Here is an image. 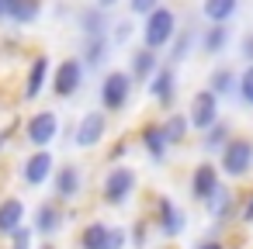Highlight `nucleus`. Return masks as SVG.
<instances>
[{
    "label": "nucleus",
    "instance_id": "obj_16",
    "mask_svg": "<svg viewBox=\"0 0 253 249\" xmlns=\"http://www.w3.org/2000/svg\"><path fill=\"white\" fill-rule=\"evenodd\" d=\"M25 221H28L25 197H0V235L11 239L18 228H25Z\"/></svg>",
    "mask_w": 253,
    "mask_h": 249
},
{
    "label": "nucleus",
    "instance_id": "obj_3",
    "mask_svg": "<svg viewBox=\"0 0 253 249\" xmlns=\"http://www.w3.org/2000/svg\"><path fill=\"white\" fill-rule=\"evenodd\" d=\"M132 87L135 80L128 76V70H108L101 76V87H97V97H101V107L111 114V111H125L128 97H132Z\"/></svg>",
    "mask_w": 253,
    "mask_h": 249
},
{
    "label": "nucleus",
    "instance_id": "obj_39",
    "mask_svg": "<svg viewBox=\"0 0 253 249\" xmlns=\"http://www.w3.org/2000/svg\"><path fill=\"white\" fill-rule=\"evenodd\" d=\"M239 218H243V221H253V190L246 194V204L239 208Z\"/></svg>",
    "mask_w": 253,
    "mask_h": 249
},
{
    "label": "nucleus",
    "instance_id": "obj_44",
    "mask_svg": "<svg viewBox=\"0 0 253 249\" xmlns=\"http://www.w3.org/2000/svg\"><path fill=\"white\" fill-rule=\"evenodd\" d=\"M160 249H173V246H160Z\"/></svg>",
    "mask_w": 253,
    "mask_h": 249
},
{
    "label": "nucleus",
    "instance_id": "obj_36",
    "mask_svg": "<svg viewBox=\"0 0 253 249\" xmlns=\"http://www.w3.org/2000/svg\"><path fill=\"white\" fill-rule=\"evenodd\" d=\"M125 246H128V228L111 225V235H108V246L104 249H125Z\"/></svg>",
    "mask_w": 253,
    "mask_h": 249
},
{
    "label": "nucleus",
    "instance_id": "obj_10",
    "mask_svg": "<svg viewBox=\"0 0 253 249\" xmlns=\"http://www.w3.org/2000/svg\"><path fill=\"white\" fill-rule=\"evenodd\" d=\"M153 228L160 232V235H167V239H177L184 228H187V214L173 204V197H167V194H160V197H153Z\"/></svg>",
    "mask_w": 253,
    "mask_h": 249
},
{
    "label": "nucleus",
    "instance_id": "obj_32",
    "mask_svg": "<svg viewBox=\"0 0 253 249\" xmlns=\"http://www.w3.org/2000/svg\"><path fill=\"white\" fill-rule=\"evenodd\" d=\"M239 104H246V107H253V63L250 66H243V73H239Z\"/></svg>",
    "mask_w": 253,
    "mask_h": 249
},
{
    "label": "nucleus",
    "instance_id": "obj_19",
    "mask_svg": "<svg viewBox=\"0 0 253 249\" xmlns=\"http://www.w3.org/2000/svg\"><path fill=\"white\" fill-rule=\"evenodd\" d=\"M111 35H101V38H80V52L77 59L87 66V70H101L108 59H111Z\"/></svg>",
    "mask_w": 253,
    "mask_h": 249
},
{
    "label": "nucleus",
    "instance_id": "obj_27",
    "mask_svg": "<svg viewBox=\"0 0 253 249\" xmlns=\"http://www.w3.org/2000/svg\"><path fill=\"white\" fill-rule=\"evenodd\" d=\"M42 7H45V0H11V25L18 28H28L42 18Z\"/></svg>",
    "mask_w": 253,
    "mask_h": 249
},
{
    "label": "nucleus",
    "instance_id": "obj_31",
    "mask_svg": "<svg viewBox=\"0 0 253 249\" xmlns=\"http://www.w3.org/2000/svg\"><path fill=\"white\" fill-rule=\"evenodd\" d=\"M128 149H132V139H128V135L115 139V142L104 149V163H108V166H118V163L125 159V152H128Z\"/></svg>",
    "mask_w": 253,
    "mask_h": 249
},
{
    "label": "nucleus",
    "instance_id": "obj_18",
    "mask_svg": "<svg viewBox=\"0 0 253 249\" xmlns=\"http://www.w3.org/2000/svg\"><path fill=\"white\" fill-rule=\"evenodd\" d=\"M45 83H49V56H45V52H39V56H32L28 70H25L21 101H35V97L45 90Z\"/></svg>",
    "mask_w": 253,
    "mask_h": 249
},
{
    "label": "nucleus",
    "instance_id": "obj_25",
    "mask_svg": "<svg viewBox=\"0 0 253 249\" xmlns=\"http://www.w3.org/2000/svg\"><path fill=\"white\" fill-rule=\"evenodd\" d=\"M239 11V0H201V18L208 25H229Z\"/></svg>",
    "mask_w": 253,
    "mask_h": 249
},
{
    "label": "nucleus",
    "instance_id": "obj_35",
    "mask_svg": "<svg viewBox=\"0 0 253 249\" xmlns=\"http://www.w3.org/2000/svg\"><path fill=\"white\" fill-rule=\"evenodd\" d=\"M128 18H149L156 7H163V0H125Z\"/></svg>",
    "mask_w": 253,
    "mask_h": 249
},
{
    "label": "nucleus",
    "instance_id": "obj_11",
    "mask_svg": "<svg viewBox=\"0 0 253 249\" xmlns=\"http://www.w3.org/2000/svg\"><path fill=\"white\" fill-rule=\"evenodd\" d=\"M66 204L63 201H56V197H45V201H39L35 204V211H32V228H35V235L39 239H52L63 225H66Z\"/></svg>",
    "mask_w": 253,
    "mask_h": 249
},
{
    "label": "nucleus",
    "instance_id": "obj_34",
    "mask_svg": "<svg viewBox=\"0 0 253 249\" xmlns=\"http://www.w3.org/2000/svg\"><path fill=\"white\" fill-rule=\"evenodd\" d=\"M35 228L32 225H25V228H18L11 239H7V249H35Z\"/></svg>",
    "mask_w": 253,
    "mask_h": 249
},
{
    "label": "nucleus",
    "instance_id": "obj_37",
    "mask_svg": "<svg viewBox=\"0 0 253 249\" xmlns=\"http://www.w3.org/2000/svg\"><path fill=\"white\" fill-rule=\"evenodd\" d=\"M239 56H243V63H246V66L253 63V32H246V35H243V42H239Z\"/></svg>",
    "mask_w": 253,
    "mask_h": 249
},
{
    "label": "nucleus",
    "instance_id": "obj_38",
    "mask_svg": "<svg viewBox=\"0 0 253 249\" xmlns=\"http://www.w3.org/2000/svg\"><path fill=\"white\" fill-rule=\"evenodd\" d=\"M14 132H18V121H11V125L0 128V152L7 149V142H11V135H14Z\"/></svg>",
    "mask_w": 253,
    "mask_h": 249
},
{
    "label": "nucleus",
    "instance_id": "obj_28",
    "mask_svg": "<svg viewBox=\"0 0 253 249\" xmlns=\"http://www.w3.org/2000/svg\"><path fill=\"white\" fill-rule=\"evenodd\" d=\"M163 132L170 139V145H184L187 142V132H191V121H187V111H173L163 118Z\"/></svg>",
    "mask_w": 253,
    "mask_h": 249
},
{
    "label": "nucleus",
    "instance_id": "obj_24",
    "mask_svg": "<svg viewBox=\"0 0 253 249\" xmlns=\"http://www.w3.org/2000/svg\"><path fill=\"white\" fill-rule=\"evenodd\" d=\"M198 38H201V32H198V28H180V32H177V38H173V42H170V49H167V63H170V66L184 63V59L198 49Z\"/></svg>",
    "mask_w": 253,
    "mask_h": 249
},
{
    "label": "nucleus",
    "instance_id": "obj_14",
    "mask_svg": "<svg viewBox=\"0 0 253 249\" xmlns=\"http://www.w3.org/2000/svg\"><path fill=\"white\" fill-rule=\"evenodd\" d=\"M187 187H191V197L205 204V201H208V197L222 187V170H218L215 163H208V159H205V163H198V166L191 170Z\"/></svg>",
    "mask_w": 253,
    "mask_h": 249
},
{
    "label": "nucleus",
    "instance_id": "obj_13",
    "mask_svg": "<svg viewBox=\"0 0 253 249\" xmlns=\"http://www.w3.org/2000/svg\"><path fill=\"white\" fill-rule=\"evenodd\" d=\"M80 194H84V170L77 163H59V170L52 177V197L63 204H73V201H80Z\"/></svg>",
    "mask_w": 253,
    "mask_h": 249
},
{
    "label": "nucleus",
    "instance_id": "obj_41",
    "mask_svg": "<svg viewBox=\"0 0 253 249\" xmlns=\"http://www.w3.org/2000/svg\"><path fill=\"white\" fill-rule=\"evenodd\" d=\"M11 18V0H0V25Z\"/></svg>",
    "mask_w": 253,
    "mask_h": 249
},
{
    "label": "nucleus",
    "instance_id": "obj_21",
    "mask_svg": "<svg viewBox=\"0 0 253 249\" xmlns=\"http://www.w3.org/2000/svg\"><path fill=\"white\" fill-rule=\"evenodd\" d=\"M205 211H208V218H211L215 225H229V218L236 214V194L222 183V187L205 201Z\"/></svg>",
    "mask_w": 253,
    "mask_h": 249
},
{
    "label": "nucleus",
    "instance_id": "obj_43",
    "mask_svg": "<svg viewBox=\"0 0 253 249\" xmlns=\"http://www.w3.org/2000/svg\"><path fill=\"white\" fill-rule=\"evenodd\" d=\"M42 249H56V246H52V242H45V246H42Z\"/></svg>",
    "mask_w": 253,
    "mask_h": 249
},
{
    "label": "nucleus",
    "instance_id": "obj_23",
    "mask_svg": "<svg viewBox=\"0 0 253 249\" xmlns=\"http://www.w3.org/2000/svg\"><path fill=\"white\" fill-rule=\"evenodd\" d=\"M229 38H232L229 25H208V28H201L198 49H201V56H222L225 45H229Z\"/></svg>",
    "mask_w": 253,
    "mask_h": 249
},
{
    "label": "nucleus",
    "instance_id": "obj_8",
    "mask_svg": "<svg viewBox=\"0 0 253 249\" xmlns=\"http://www.w3.org/2000/svg\"><path fill=\"white\" fill-rule=\"evenodd\" d=\"M56 170H59V163H56L52 149H32L18 166V177H21L25 187H42L56 177Z\"/></svg>",
    "mask_w": 253,
    "mask_h": 249
},
{
    "label": "nucleus",
    "instance_id": "obj_20",
    "mask_svg": "<svg viewBox=\"0 0 253 249\" xmlns=\"http://www.w3.org/2000/svg\"><path fill=\"white\" fill-rule=\"evenodd\" d=\"M149 97H153L160 107H170V104H173V97H177V70H173L170 63H163L160 73L149 80Z\"/></svg>",
    "mask_w": 253,
    "mask_h": 249
},
{
    "label": "nucleus",
    "instance_id": "obj_26",
    "mask_svg": "<svg viewBox=\"0 0 253 249\" xmlns=\"http://www.w3.org/2000/svg\"><path fill=\"white\" fill-rule=\"evenodd\" d=\"M108 235H111V225L101 221V218H94V221H87V225L80 228L77 246H80V249H104V246H108Z\"/></svg>",
    "mask_w": 253,
    "mask_h": 249
},
{
    "label": "nucleus",
    "instance_id": "obj_30",
    "mask_svg": "<svg viewBox=\"0 0 253 249\" xmlns=\"http://www.w3.org/2000/svg\"><path fill=\"white\" fill-rule=\"evenodd\" d=\"M149 232H153V221H149V218H135L132 228H128L132 249H146V246H149Z\"/></svg>",
    "mask_w": 253,
    "mask_h": 249
},
{
    "label": "nucleus",
    "instance_id": "obj_4",
    "mask_svg": "<svg viewBox=\"0 0 253 249\" xmlns=\"http://www.w3.org/2000/svg\"><path fill=\"white\" fill-rule=\"evenodd\" d=\"M59 128H63L59 111L42 107V111H35V114L25 121V142H28L32 149H52V142L59 139Z\"/></svg>",
    "mask_w": 253,
    "mask_h": 249
},
{
    "label": "nucleus",
    "instance_id": "obj_42",
    "mask_svg": "<svg viewBox=\"0 0 253 249\" xmlns=\"http://www.w3.org/2000/svg\"><path fill=\"white\" fill-rule=\"evenodd\" d=\"M94 4H97V7H104V11H111V7H118V4H122V0H94Z\"/></svg>",
    "mask_w": 253,
    "mask_h": 249
},
{
    "label": "nucleus",
    "instance_id": "obj_7",
    "mask_svg": "<svg viewBox=\"0 0 253 249\" xmlns=\"http://www.w3.org/2000/svg\"><path fill=\"white\" fill-rule=\"evenodd\" d=\"M84 76H87V66H84L77 56L59 59V63L52 66V94H56L59 101L77 97V94H80V87H84Z\"/></svg>",
    "mask_w": 253,
    "mask_h": 249
},
{
    "label": "nucleus",
    "instance_id": "obj_1",
    "mask_svg": "<svg viewBox=\"0 0 253 249\" xmlns=\"http://www.w3.org/2000/svg\"><path fill=\"white\" fill-rule=\"evenodd\" d=\"M139 190V173L135 166L128 163H118V166H108L104 177H101V204L108 208H125Z\"/></svg>",
    "mask_w": 253,
    "mask_h": 249
},
{
    "label": "nucleus",
    "instance_id": "obj_33",
    "mask_svg": "<svg viewBox=\"0 0 253 249\" xmlns=\"http://www.w3.org/2000/svg\"><path fill=\"white\" fill-rule=\"evenodd\" d=\"M132 32H135V25H132V18H122V21H115V28H111V45H115V49H122V45H128V38H132Z\"/></svg>",
    "mask_w": 253,
    "mask_h": 249
},
{
    "label": "nucleus",
    "instance_id": "obj_6",
    "mask_svg": "<svg viewBox=\"0 0 253 249\" xmlns=\"http://www.w3.org/2000/svg\"><path fill=\"white\" fill-rule=\"evenodd\" d=\"M187 121H191V128L194 132H208V128H215L218 121H222V101L205 87V90H198V94H191V101H187Z\"/></svg>",
    "mask_w": 253,
    "mask_h": 249
},
{
    "label": "nucleus",
    "instance_id": "obj_5",
    "mask_svg": "<svg viewBox=\"0 0 253 249\" xmlns=\"http://www.w3.org/2000/svg\"><path fill=\"white\" fill-rule=\"evenodd\" d=\"M218 170L222 177L229 180H239L253 170V139H243V135H232V142L218 152Z\"/></svg>",
    "mask_w": 253,
    "mask_h": 249
},
{
    "label": "nucleus",
    "instance_id": "obj_22",
    "mask_svg": "<svg viewBox=\"0 0 253 249\" xmlns=\"http://www.w3.org/2000/svg\"><path fill=\"white\" fill-rule=\"evenodd\" d=\"M208 90L222 101V97H236L239 94V73L232 66H215L208 73Z\"/></svg>",
    "mask_w": 253,
    "mask_h": 249
},
{
    "label": "nucleus",
    "instance_id": "obj_40",
    "mask_svg": "<svg viewBox=\"0 0 253 249\" xmlns=\"http://www.w3.org/2000/svg\"><path fill=\"white\" fill-rule=\"evenodd\" d=\"M194 249H225V246H222L218 239H201V242H198Z\"/></svg>",
    "mask_w": 253,
    "mask_h": 249
},
{
    "label": "nucleus",
    "instance_id": "obj_9",
    "mask_svg": "<svg viewBox=\"0 0 253 249\" xmlns=\"http://www.w3.org/2000/svg\"><path fill=\"white\" fill-rule=\"evenodd\" d=\"M108 128H111V118H108L104 107L84 111V118L73 125V145H77V149H97V145L104 142Z\"/></svg>",
    "mask_w": 253,
    "mask_h": 249
},
{
    "label": "nucleus",
    "instance_id": "obj_12",
    "mask_svg": "<svg viewBox=\"0 0 253 249\" xmlns=\"http://www.w3.org/2000/svg\"><path fill=\"white\" fill-rule=\"evenodd\" d=\"M73 21H77V32H80V38H101V35H111V28H115V21H111V11H104V7H97V4L77 7Z\"/></svg>",
    "mask_w": 253,
    "mask_h": 249
},
{
    "label": "nucleus",
    "instance_id": "obj_17",
    "mask_svg": "<svg viewBox=\"0 0 253 249\" xmlns=\"http://www.w3.org/2000/svg\"><path fill=\"white\" fill-rule=\"evenodd\" d=\"M160 52H153V49H146V45H139V49H132V56H128V76L135 80V83H149L156 73H160Z\"/></svg>",
    "mask_w": 253,
    "mask_h": 249
},
{
    "label": "nucleus",
    "instance_id": "obj_29",
    "mask_svg": "<svg viewBox=\"0 0 253 249\" xmlns=\"http://www.w3.org/2000/svg\"><path fill=\"white\" fill-rule=\"evenodd\" d=\"M229 142H232V128H229V121H218L215 128H208V132L201 135V149H205V152H222Z\"/></svg>",
    "mask_w": 253,
    "mask_h": 249
},
{
    "label": "nucleus",
    "instance_id": "obj_2",
    "mask_svg": "<svg viewBox=\"0 0 253 249\" xmlns=\"http://www.w3.org/2000/svg\"><path fill=\"white\" fill-rule=\"evenodd\" d=\"M177 11L173 7H156L149 18H142V28H139V35H142V45L146 49H153V52H163V49H170V42L177 38Z\"/></svg>",
    "mask_w": 253,
    "mask_h": 249
},
{
    "label": "nucleus",
    "instance_id": "obj_15",
    "mask_svg": "<svg viewBox=\"0 0 253 249\" xmlns=\"http://www.w3.org/2000/svg\"><path fill=\"white\" fill-rule=\"evenodd\" d=\"M139 145L146 149V156H149L153 163H163L167 152H170V139H167V132H163V121H146V125L139 128Z\"/></svg>",
    "mask_w": 253,
    "mask_h": 249
}]
</instances>
